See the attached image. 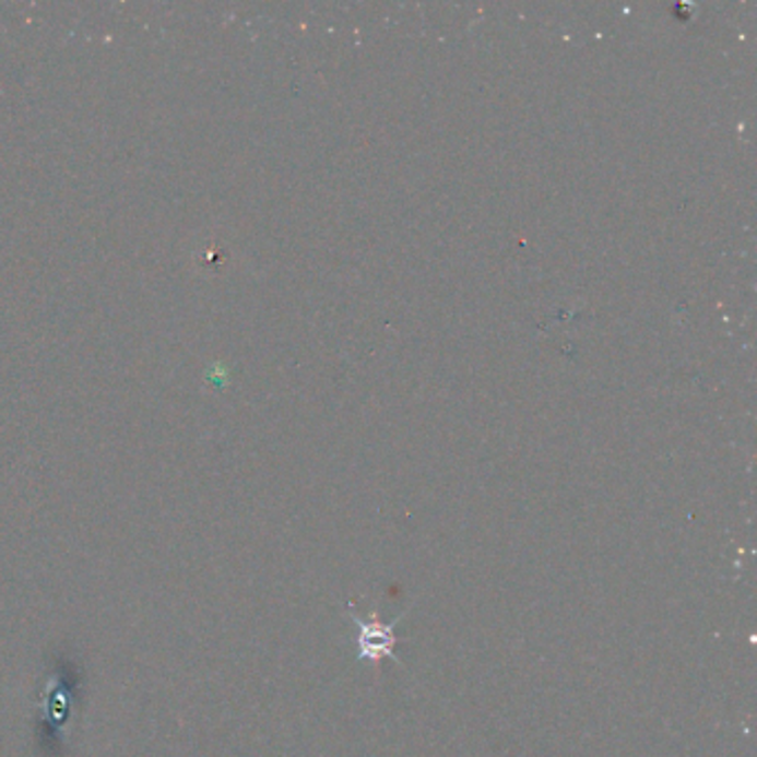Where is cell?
<instances>
[{
  "mask_svg": "<svg viewBox=\"0 0 757 757\" xmlns=\"http://www.w3.org/2000/svg\"><path fill=\"white\" fill-rule=\"evenodd\" d=\"M347 615L354 619V625L358 627V662L378 664L380 660L389 658L398 666H402V660L395 655V644H398L395 625L406 613H400L393 619H389V623H385V619H380L378 611H371L369 617H360L354 611V604H350Z\"/></svg>",
  "mask_w": 757,
  "mask_h": 757,
  "instance_id": "6da1fadb",
  "label": "cell"
}]
</instances>
